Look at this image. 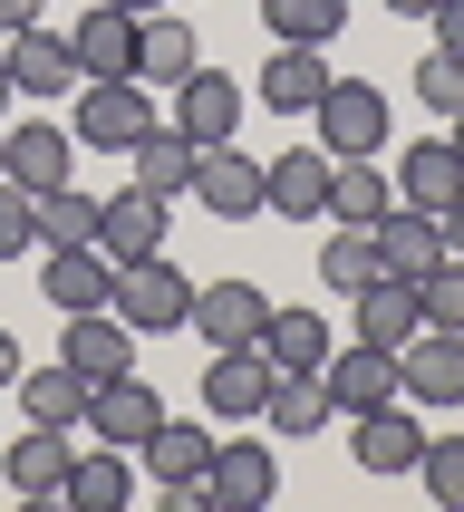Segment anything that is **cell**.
Segmentation results:
<instances>
[{
	"mask_svg": "<svg viewBox=\"0 0 464 512\" xmlns=\"http://www.w3.org/2000/svg\"><path fill=\"white\" fill-rule=\"evenodd\" d=\"M20 252H39V223H29V194L0 174V261H20Z\"/></svg>",
	"mask_w": 464,
	"mask_h": 512,
	"instance_id": "39",
	"label": "cell"
},
{
	"mask_svg": "<svg viewBox=\"0 0 464 512\" xmlns=\"http://www.w3.org/2000/svg\"><path fill=\"white\" fill-rule=\"evenodd\" d=\"M107 310L136 329V339H165V329H184L194 319V281L174 271L165 252H145V261H116V290H107Z\"/></svg>",
	"mask_w": 464,
	"mask_h": 512,
	"instance_id": "1",
	"label": "cell"
},
{
	"mask_svg": "<svg viewBox=\"0 0 464 512\" xmlns=\"http://www.w3.org/2000/svg\"><path fill=\"white\" fill-rule=\"evenodd\" d=\"M0 387H20V339L0 329Z\"/></svg>",
	"mask_w": 464,
	"mask_h": 512,
	"instance_id": "43",
	"label": "cell"
},
{
	"mask_svg": "<svg viewBox=\"0 0 464 512\" xmlns=\"http://www.w3.org/2000/svg\"><path fill=\"white\" fill-rule=\"evenodd\" d=\"M319 281L339 290V300H358V290L377 281V242H368V223H339L329 242H319Z\"/></svg>",
	"mask_w": 464,
	"mask_h": 512,
	"instance_id": "35",
	"label": "cell"
},
{
	"mask_svg": "<svg viewBox=\"0 0 464 512\" xmlns=\"http://www.w3.org/2000/svg\"><path fill=\"white\" fill-rule=\"evenodd\" d=\"M329 416H339V406H329L319 377H271V397H261V426L271 435H319Z\"/></svg>",
	"mask_w": 464,
	"mask_h": 512,
	"instance_id": "33",
	"label": "cell"
},
{
	"mask_svg": "<svg viewBox=\"0 0 464 512\" xmlns=\"http://www.w3.org/2000/svg\"><path fill=\"white\" fill-rule=\"evenodd\" d=\"M116 10H126V20H155V10H165V0H116Z\"/></svg>",
	"mask_w": 464,
	"mask_h": 512,
	"instance_id": "44",
	"label": "cell"
},
{
	"mask_svg": "<svg viewBox=\"0 0 464 512\" xmlns=\"http://www.w3.org/2000/svg\"><path fill=\"white\" fill-rule=\"evenodd\" d=\"M310 136L329 145V155H387V87L368 78H329L319 87V107H310Z\"/></svg>",
	"mask_w": 464,
	"mask_h": 512,
	"instance_id": "2",
	"label": "cell"
},
{
	"mask_svg": "<svg viewBox=\"0 0 464 512\" xmlns=\"http://www.w3.org/2000/svg\"><path fill=\"white\" fill-rule=\"evenodd\" d=\"M329 87V49H271L261 58V107L271 116H310Z\"/></svg>",
	"mask_w": 464,
	"mask_h": 512,
	"instance_id": "27",
	"label": "cell"
},
{
	"mask_svg": "<svg viewBox=\"0 0 464 512\" xmlns=\"http://www.w3.org/2000/svg\"><path fill=\"white\" fill-rule=\"evenodd\" d=\"M126 493H136V464H126V445H87V455L68 464L58 503H78V512H116Z\"/></svg>",
	"mask_w": 464,
	"mask_h": 512,
	"instance_id": "29",
	"label": "cell"
},
{
	"mask_svg": "<svg viewBox=\"0 0 464 512\" xmlns=\"http://www.w3.org/2000/svg\"><path fill=\"white\" fill-rule=\"evenodd\" d=\"M445 126H455V155H464V107H455V116H445Z\"/></svg>",
	"mask_w": 464,
	"mask_h": 512,
	"instance_id": "47",
	"label": "cell"
},
{
	"mask_svg": "<svg viewBox=\"0 0 464 512\" xmlns=\"http://www.w3.org/2000/svg\"><path fill=\"white\" fill-rule=\"evenodd\" d=\"M39 10H49V0H0V39H10V29H29Z\"/></svg>",
	"mask_w": 464,
	"mask_h": 512,
	"instance_id": "41",
	"label": "cell"
},
{
	"mask_svg": "<svg viewBox=\"0 0 464 512\" xmlns=\"http://www.w3.org/2000/svg\"><path fill=\"white\" fill-rule=\"evenodd\" d=\"M281 493V464L261 435H213V464H203V503L213 512H261Z\"/></svg>",
	"mask_w": 464,
	"mask_h": 512,
	"instance_id": "5",
	"label": "cell"
},
{
	"mask_svg": "<svg viewBox=\"0 0 464 512\" xmlns=\"http://www.w3.org/2000/svg\"><path fill=\"white\" fill-rule=\"evenodd\" d=\"M271 358H261V339L252 348H213V368H203V416L213 426H242V416H261V397H271Z\"/></svg>",
	"mask_w": 464,
	"mask_h": 512,
	"instance_id": "10",
	"label": "cell"
},
{
	"mask_svg": "<svg viewBox=\"0 0 464 512\" xmlns=\"http://www.w3.org/2000/svg\"><path fill=\"white\" fill-rule=\"evenodd\" d=\"M126 165H136V184H145L155 203L194 194V136H184V126H165V116H155V126L126 145Z\"/></svg>",
	"mask_w": 464,
	"mask_h": 512,
	"instance_id": "23",
	"label": "cell"
},
{
	"mask_svg": "<svg viewBox=\"0 0 464 512\" xmlns=\"http://www.w3.org/2000/svg\"><path fill=\"white\" fill-rule=\"evenodd\" d=\"M58 358L87 377V387H107V377L136 368V329L116 310H78V319H58Z\"/></svg>",
	"mask_w": 464,
	"mask_h": 512,
	"instance_id": "9",
	"label": "cell"
},
{
	"mask_svg": "<svg viewBox=\"0 0 464 512\" xmlns=\"http://www.w3.org/2000/svg\"><path fill=\"white\" fill-rule=\"evenodd\" d=\"M29 223H39V252H58V242H97V194L49 184V194H29Z\"/></svg>",
	"mask_w": 464,
	"mask_h": 512,
	"instance_id": "34",
	"label": "cell"
},
{
	"mask_svg": "<svg viewBox=\"0 0 464 512\" xmlns=\"http://www.w3.org/2000/svg\"><path fill=\"white\" fill-rule=\"evenodd\" d=\"M155 426H165V406H155V387H145L136 368L107 377V387H87V435H97V445H126V455H136Z\"/></svg>",
	"mask_w": 464,
	"mask_h": 512,
	"instance_id": "14",
	"label": "cell"
},
{
	"mask_svg": "<svg viewBox=\"0 0 464 512\" xmlns=\"http://www.w3.org/2000/svg\"><path fill=\"white\" fill-rule=\"evenodd\" d=\"M416 474H426V493H435L445 512H464V435H426Z\"/></svg>",
	"mask_w": 464,
	"mask_h": 512,
	"instance_id": "38",
	"label": "cell"
},
{
	"mask_svg": "<svg viewBox=\"0 0 464 512\" xmlns=\"http://www.w3.org/2000/svg\"><path fill=\"white\" fill-rule=\"evenodd\" d=\"M39 290H49V310H58V319H78V310H107V290H116V261L97 252V242H58V252H39Z\"/></svg>",
	"mask_w": 464,
	"mask_h": 512,
	"instance_id": "11",
	"label": "cell"
},
{
	"mask_svg": "<svg viewBox=\"0 0 464 512\" xmlns=\"http://www.w3.org/2000/svg\"><path fill=\"white\" fill-rule=\"evenodd\" d=\"M387 203H397V184H387V165H377V155L329 165V223H377Z\"/></svg>",
	"mask_w": 464,
	"mask_h": 512,
	"instance_id": "31",
	"label": "cell"
},
{
	"mask_svg": "<svg viewBox=\"0 0 464 512\" xmlns=\"http://www.w3.org/2000/svg\"><path fill=\"white\" fill-rule=\"evenodd\" d=\"M426 29H435V49H464V0H435Z\"/></svg>",
	"mask_w": 464,
	"mask_h": 512,
	"instance_id": "40",
	"label": "cell"
},
{
	"mask_svg": "<svg viewBox=\"0 0 464 512\" xmlns=\"http://www.w3.org/2000/svg\"><path fill=\"white\" fill-rule=\"evenodd\" d=\"M397 397L406 406H464V329H416L397 348Z\"/></svg>",
	"mask_w": 464,
	"mask_h": 512,
	"instance_id": "6",
	"label": "cell"
},
{
	"mask_svg": "<svg viewBox=\"0 0 464 512\" xmlns=\"http://www.w3.org/2000/svg\"><path fill=\"white\" fill-rule=\"evenodd\" d=\"M416 310H426V329H464V261H455V252L416 281Z\"/></svg>",
	"mask_w": 464,
	"mask_h": 512,
	"instance_id": "37",
	"label": "cell"
},
{
	"mask_svg": "<svg viewBox=\"0 0 464 512\" xmlns=\"http://www.w3.org/2000/svg\"><path fill=\"white\" fill-rule=\"evenodd\" d=\"M10 97H20V87H10V58H0V107H10Z\"/></svg>",
	"mask_w": 464,
	"mask_h": 512,
	"instance_id": "46",
	"label": "cell"
},
{
	"mask_svg": "<svg viewBox=\"0 0 464 512\" xmlns=\"http://www.w3.org/2000/svg\"><path fill=\"white\" fill-rule=\"evenodd\" d=\"M435 223H445V252H455V261H464V194H455V203H445V213H435Z\"/></svg>",
	"mask_w": 464,
	"mask_h": 512,
	"instance_id": "42",
	"label": "cell"
},
{
	"mask_svg": "<svg viewBox=\"0 0 464 512\" xmlns=\"http://www.w3.org/2000/svg\"><path fill=\"white\" fill-rule=\"evenodd\" d=\"M261 319H271V300H261L252 281H194V319H184V329H203L213 348H252Z\"/></svg>",
	"mask_w": 464,
	"mask_h": 512,
	"instance_id": "17",
	"label": "cell"
},
{
	"mask_svg": "<svg viewBox=\"0 0 464 512\" xmlns=\"http://www.w3.org/2000/svg\"><path fill=\"white\" fill-rule=\"evenodd\" d=\"M348 455H358V474H387V484H397V474H416V455H426V426H416V416H406V406H377V416H348Z\"/></svg>",
	"mask_w": 464,
	"mask_h": 512,
	"instance_id": "18",
	"label": "cell"
},
{
	"mask_svg": "<svg viewBox=\"0 0 464 512\" xmlns=\"http://www.w3.org/2000/svg\"><path fill=\"white\" fill-rule=\"evenodd\" d=\"M68 165H78L68 126H0V174H10L20 194H49V184H68Z\"/></svg>",
	"mask_w": 464,
	"mask_h": 512,
	"instance_id": "19",
	"label": "cell"
},
{
	"mask_svg": "<svg viewBox=\"0 0 464 512\" xmlns=\"http://www.w3.org/2000/svg\"><path fill=\"white\" fill-rule=\"evenodd\" d=\"M145 474H155V503L165 512H213L203 503V464H213V426H184V416H165V426L136 445Z\"/></svg>",
	"mask_w": 464,
	"mask_h": 512,
	"instance_id": "3",
	"label": "cell"
},
{
	"mask_svg": "<svg viewBox=\"0 0 464 512\" xmlns=\"http://www.w3.org/2000/svg\"><path fill=\"white\" fill-rule=\"evenodd\" d=\"M145 126H155V87L145 78H78V145L126 155Z\"/></svg>",
	"mask_w": 464,
	"mask_h": 512,
	"instance_id": "4",
	"label": "cell"
},
{
	"mask_svg": "<svg viewBox=\"0 0 464 512\" xmlns=\"http://www.w3.org/2000/svg\"><path fill=\"white\" fill-rule=\"evenodd\" d=\"M78 435H87V426H29V435H10V455H0L10 493H29V503H49V493L68 484V464H78Z\"/></svg>",
	"mask_w": 464,
	"mask_h": 512,
	"instance_id": "16",
	"label": "cell"
},
{
	"mask_svg": "<svg viewBox=\"0 0 464 512\" xmlns=\"http://www.w3.org/2000/svg\"><path fill=\"white\" fill-rule=\"evenodd\" d=\"M387 10H397V20H426V10H435V0H387Z\"/></svg>",
	"mask_w": 464,
	"mask_h": 512,
	"instance_id": "45",
	"label": "cell"
},
{
	"mask_svg": "<svg viewBox=\"0 0 464 512\" xmlns=\"http://www.w3.org/2000/svg\"><path fill=\"white\" fill-rule=\"evenodd\" d=\"M319 387H329V406L339 416H377V406H397V348H329V368H319Z\"/></svg>",
	"mask_w": 464,
	"mask_h": 512,
	"instance_id": "8",
	"label": "cell"
},
{
	"mask_svg": "<svg viewBox=\"0 0 464 512\" xmlns=\"http://www.w3.org/2000/svg\"><path fill=\"white\" fill-rule=\"evenodd\" d=\"M20 416L29 426H87V377L58 358V368H20Z\"/></svg>",
	"mask_w": 464,
	"mask_h": 512,
	"instance_id": "30",
	"label": "cell"
},
{
	"mask_svg": "<svg viewBox=\"0 0 464 512\" xmlns=\"http://www.w3.org/2000/svg\"><path fill=\"white\" fill-rule=\"evenodd\" d=\"M368 242H377V271H397V281H426L435 261H445V223L416 213V203H387L368 223Z\"/></svg>",
	"mask_w": 464,
	"mask_h": 512,
	"instance_id": "15",
	"label": "cell"
},
{
	"mask_svg": "<svg viewBox=\"0 0 464 512\" xmlns=\"http://www.w3.org/2000/svg\"><path fill=\"white\" fill-rule=\"evenodd\" d=\"M194 49H203V39H194L184 20H174V10H155V20H136V78H145V87H184V78L203 68Z\"/></svg>",
	"mask_w": 464,
	"mask_h": 512,
	"instance_id": "28",
	"label": "cell"
},
{
	"mask_svg": "<svg viewBox=\"0 0 464 512\" xmlns=\"http://www.w3.org/2000/svg\"><path fill=\"white\" fill-rule=\"evenodd\" d=\"M416 107H435V116L464 107V49H426L416 58Z\"/></svg>",
	"mask_w": 464,
	"mask_h": 512,
	"instance_id": "36",
	"label": "cell"
},
{
	"mask_svg": "<svg viewBox=\"0 0 464 512\" xmlns=\"http://www.w3.org/2000/svg\"><path fill=\"white\" fill-rule=\"evenodd\" d=\"M464 194V155L455 136H416L397 155V203H416V213H445V203Z\"/></svg>",
	"mask_w": 464,
	"mask_h": 512,
	"instance_id": "22",
	"label": "cell"
},
{
	"mask_svg": "<svg viewBox=\"0 0 464 512\" xmlns=\"http://www.w3.org/2000/svg\"><path fill=\"white\" fill-rule=\"evenodd\" d=\"M68 58H78V78H136V20L116 0H97L78 20V39H68Z\"/></svg>",
	"mask_w": 464,
	"mask_h": 512,
	"instance_id": "24",
	"label": "cell"
},
{
	"mask_svg": "<svg viewBox=\"0 0 464 512\" xmlns=\"http://www.w3.org/2000/svg\"><path fill=\"white\" fill-rule=\"evenodd\" d=\"M416 329H426V310H416V281L377 271V281L358 290V339H368V348H406Z\"/></svg>",
	"mask_w": 464,
	"mask_h": 512,
	"instance_id": "26",
	"label": "cell"
},
{
	"mask_svg": "<svg viewBox=\"0 0 464 512\" xmlns=\"http://www.w3.org/2000/svg\"><path fill=\"white\" fill-rule=\"evenodd\" d=\"M165 223H174V203H155L145 184H126V194H97V252H107V261L165 252Z\"/></svg>",
	"mask_w": 464,
	"mask_h": 512,
	"instance_id": "12",
	"label": "cell"
},
{
	"mask_svg": "<svg viewBox=\"0 0 464 512\" xmlns=\"http://www.w3.org/2000/svg\"><path fill=\"white\" fill-rule=\"evenodd\" d=\"M194 203L223 213V223H252V213H261V165L232 136L223 145H194Z\"/></svg>",
	"mask_w": 464,
	"mask_h": 512,
	"instance_id": "13",
	"label": "cell"
},
{
	"mask_svg": "<svg viewBox=\"0 0 464 512\" xmlns=\"http://www.w3.org/2000/svg\"><path fill=\"white\" fill-rule=\"evenodd\" d=\"M10 87H20V97H68V87H78V58H68V39H58L49 20H29V29H10Z\"/></svg>",
	"mask_w": 464,
	"mask_h": 512,
	"instance_id": "20",
	"label": "cell"
},
{
	"mask_svg": "<svg viewBox=\"0 0 464 512\" xmlns=\"http://www.w3.org/2000/svg\"><path fill=\"white\" fill-rule=\"evenodd\" d=\"M329 348H339V339H329V319H319V310H271V319H261V358H271L281 377H319V368H329Z\"/></svg>",
	"mask_w": 464,
	"mask_h": 512,
	"instance_id": "25",
	"label": "cell"
},
{
	"mask_svg": "<svg viewBox=\"0 0 464 512\" xmlns=\"http://www.w3.org/2000/svg\"><path fill=\"white\" fill-rule=\"evenodd\" d=\"M329 145H281L271 165H261V213H290V223H310V213H329Z\"/></svg>",
	"mask_w": 464,
	"mask_h": 512,
	"instance_id": "7",
	"label": "cell"
},
{
	"mask_svg": "<svg viewBox=\"0 0 464 512\" xmlns=\"http://www.w3.org/2000/svg\"><path fill=\"white\" fill-rule=\"evenodd\" d=\"M261 29H271L281 49H329L348 29V0H261Z\"/></svg>",
	"mask_w": 464,
	"mask_h": 512,
	"instance_id": "32",
	"label": "cell"
},
{
	"mask_svg": "<svg viewBox=\"0 0 464 512\" xmlns=\"http://www.w3.org/2000/svg\"><path fill=\"white\" fill-rule=\"evenodd\" d=\"M165 97H174V116H165V126H184L194 145H223L232 126H242V87H232L223 68H194V78H184V87H165Z\"/></svg>",
	"mask_w": 464,
	"mask_h": 512,
	"instance_id": "21",
	"label": "cell"
}]
</instances>
